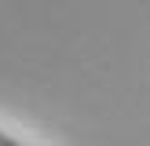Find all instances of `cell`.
<instances>
[{"label":"cell","mask_w":150,"mask_h":146,"mask_svg":"<svg viewBox=\"0 0 150 146\" xmlns=\"http://www.w3.org/2000/svg\"><path fill=\"white\" fill-rule=\"evenodd\" d=\"M0 146H22V142H15V139H7L4 131H0Z\"/></svg>","instance_id":"obj_1"}]
</instances>
